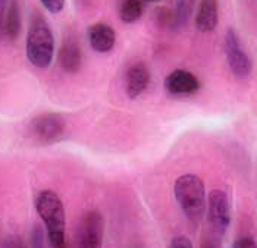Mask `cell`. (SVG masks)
<instances>
[{
	"mask_svg": "<svg viewBox=\"0 0 257 248\" xmlns=\"http://www.w3.org/2000/svg\"><path fill=\"white\" fill-rule=\"evenodd\" d=\"M174 195L185 219L197 226L207 209L206 188L196 173H184L174 184Z\"/></svg>",
	"mask_w": 257,
	"mask_h": 248,
	"instance_id": "1",
	"label": "cell"
},
{
	"mask_svg": "<svg viewBox=\"0 0 257 248\" xmlns=\"http://www.w3.org/2000/svg\"><path fill=\"white\" fill-rule=\"evenodd\" d=\"M36 210L44 223L52 248H69L66 244V214L60 197L52 190H44L36 198Z\"/></svg>",
	"mask_w": 257,
	"mask_h": 248,
	"instance_id": "2",
	"label": "cell"
},
{
	"mask_svg": "<svg viewBox=\"0 0 257 248\" xmlns=\"http://www.w3.org/2000/svg\"><path fill=\"white\" fill-rule=\"evenodd\" d=\"M25 53L30 63L39 69H46L52 65L55 57V37L49 24L36 17L27 31Z\"/></svg>",
	"mask_w": 257,
	"mask_h": 248,
	"instance_id": "3",
	"label": "cell"
},
{
	"mask_svg": "<svg viewBox=\"0 0 257 248\" xmlns=\"http://www.w3.org/2000/svg\"><path fill=\"white\" fill-rule=\"evenodd\" d=\"M207 219L213 233L220 238L231 225V203L223 190H213L207 195Z\"/></svg>",
	"mask_w": 257,
	"mask_h": 248,
	"instance_id": "4",
	"label": "cell"
},
{
	"mask_svg": "<svg viewBox=\"0 0 257 248\" xmlns=\"http://www.w3.org/2000/svg\"><path fill=\"white\" fill-rule=\"evenodd\" d=\"M223 49H225L226 63L234 76H237L239 79L248 78L253 69V63H251L250 56L247 55V52L244 50L235 30L229 28L226 31L225 40H223Z\"/></svg>",
	"mask_w": 257,
	"mask_h": 248,
	"instance_id": "5",
	"label": "cell"
},
{
	"mask_svg": "<svg viewBox=\"0 0 257 248\" xmlns=\"http://www.w3.org/2000/svg\"><path fill=\"white\" fill-rule=\"evenodd\" d=\"M104 236V219L99 210L85 213L79 228V248H101Z\"/></svg>",
	"mask_w": 257,
	"mask_h": 248,
	"instance_id": "6",
	"label": "cell"
},
{
	"mask_svg": "<svg viewBox=\"0 0 257 248\" xmlns=\"http://www.w3.org/2000/svg\"><path fill=\"white\" fill-rule=\"evenodd\" d=\"M31 130L40 140L53 141L65 134L66 122L59 113H41L31 120Z\"/></svg>",
	"mask_w": 257,
	"mask_h": 248,
	"instance_id": "7",
	"label": "cell"
},
{
	"mask_svg": "<svg viewBox=\"0 0 257 248\" xmlns=\"http://www.w3.org/2000/svg\"><path fill=\"white\" fill-rule=\"evenodd\" d=\"M165 90L172 95H193L200 91L201 84L193 72L175 69L165 78Z\"/></svg>",
	"mask_w": 257,
	"mask_h": 248,
	"instance_id": "8",
	"label": "cell"
},
{
	"mask_svg": "<svg viewBox=\"0 0 257 248\" xmlns=\"http://www.w3.org/2000/svg\"><path fill=\"white\" fill-rule=\"evenodd\" d=\"M150 84V72L144 63H136L125 74V91L130 98H139Z\"/></svg>",
	"mask_w": 257,
	"mask_h": 248,
	"instance_id": "9",
	"label": "cell"
},
{
	"mask_svg": "<svg viewBox=\"0 0 257 248\" xmlns=\"http://www.w3.org/2000/svg\"><path fill=\"white\" fill-rule=\"evenodd\" d=\"M88 43L97 53H109L116 43V33L107 24H94L88 28Z\"/></svg>",
	"mask_w": 257,
	"mask_h": 248,
	"instance_id": "10",
	"label": "cell"
},
{
	"mask_svg": "<svg viewBox=\"0 0 257 248\" xmlns=\"http://www.w3.org/2000/svg\"><path fill=\"white\" fill-rule=\"evenodd\" d=\"M196 30L200 33H212L219 24L218 0H201L196 14Z\"/></svg>",
	"mask_w": 257,
	"mask_h": 248,
	"instance_id": "11",
	"label": "cell"
},
{
	"mask_svg": "<svg viewBox=\"0 0 257 248\" xmlns=\"http://www.w3.org/2000/svg\"><path fill=\"white\" fill-rule=\"evenodd\" d=\"M59 65L60 68L68 74H75L81 69L82 65V53L78 43L74 38H66L59 50Z\"/></svg>",
	"mask_w": 257,
	"mask_h": 248,
	"instance_id": "12",
	"label": "cell"
},
{
	"mask_svg": "<svg viewBox=\"0 0 257 248\" xmlns=\"http://www.w3.org/2000/svg\"><path fill=\"white\" fill-rule=\"evenodd\" d=\"M21 28H22V21H21V9L18 0H11L8 14L5 19V27H3V38L14 41L20 37Z\"/></svg>",
	"mask_w": 257,
	"mask_h": 248,
	"instance_id": "13",
	"label": "cell"
},
{
	"mask_svg": "<svg viewBox=\"0 0 257 248\" xmlns=\"http://www.w3.org/2000/svg\"><path fill=\"white\" fill-rule=\"evenodd\" d=\"M197 0H177L175 3V9L174 12V27L172 31H179L181 28H184L188 22V19L191 18L194 8H196Z\"/></svg>",
	"mask_w": 257,
	"mask_h": 248,
	"instance_id": "14",
	"label": "cell"
},
{
	"mask_svg": "<svg viewBox=\"0 0 257 248\" xmlns=\"http://www.w3.org/2000/svg\"><path fill=\"white\" fill-rule=\"evenodd\" d=\"M144 3H141L140 0H122L120 6H119V18L125 24H134L137 22L144 12L143 8Z\"/></svg>",
	"mask_w": 257,
	"mask_h": 248,
	"instance_id": "15",
	"label": "cell"
},
{
	"mask_svg": "<svg viewBox=\"0 0 257 248\" xmlns=\"http://www.w3.org/2000/svg\"><path fill=\"white\" fill-rule=\"evenodd\" d=\"M43 8L50 14H60L65 8L66 0H40Z\"/></svg>",
	"mask_w": 257,
	"mask_h": 248,
	"instance_id": "16",
	"label": "cell"
},
{
	"mask_svg": "<svg viewBox=\"0 0 257 248\" xmlns=\"http://www.w3.org/2000/svg\"><path fill=\"white\" fill-rule=\"evenodd\" d=\"M158 22L162 28L172 30V27H174V12L168 11V9H162L158 15Z\"/></svg>",
	"mask_w": 257,
	"mask_h": 248,
	"instance_id": "17",
	"label": "cell"
},
{
	"mask_svg": "<svg viewBox=\"0 0 257 248\" xmlns=\"http://www.w3.org/2000/svg\"><path fill=\"white\" fill-rule=\"evenodd\" d=\"M31 248H44V233L40 226H34L31 232Z\"/></svg>",
	"mask_w": 257,
	"mask_h": 248,
	"instance_id": "18",
	"label": "cell"
},
{
	"mask_svg": "<svg viewBox=\"0 0 257 248\" xmlns=\"http://www.w3.org/2000/svg\"><path fill=\"white\" fill-rule=\"evenodd\" d=\"M232 248H257L256 239L253 236H239L238 239L234 241Z\"/></svg>",
	"mask_w": 257,
	"mask_h": 248,
	"instance_id": "19",
	"label": "cell"
},
{
	"mask_svg": "<svg viewBox=\"0 0 257 248\" xmlns=\"http://www.w3.org/2000/svg\"><path fill=\"white\" fill-rule=\"evenodd\" d=\"M169 248H194V247H193L191 241H190L187 236L179 235V236H175V238L171 241V245H169Z\"/></svg>",
	"mask_w": 257,
	"mask_h": 248,
	"instance_id": "20",
	"label": "cell"
},
{
	"mask_svg": "<svg viewBox=\"0 0 257 248\" xmlns=\"http://www.w3.org/2000/svg\"><path fill=\"white\" fill-rule=\"evenodd\" d=\"M2 248H25L24 242L21 241L18 236H9L5 242Z\"/></svg>",
	"mask_w": 257,
	"mask_h": 248,
	"instance_id": "21",
	"label": "cell"
},
{
	"mask_svg": "<svg viewBox=\"0 0 257 248\" xmlns=\"http://www.w3.org/2000/svg\"><path fill=\"white\" fill-rule=\"evenodd\" d=\"M200 248H220V245L215 238H206V239H203Z\"/></svg>",
	"mask_w": 257,
	"mask_h": 248,
	"instance_id": "22",
	"label": "cell"
},
{
	"mask_svg": "<svg viewBox=\"0 0 257 248\" xmlns=\"http://www.w3.org/2000/svg\"><path fill=\"white\" fill-rule=\"evenodd\" d=\"M141 3H158L160 0H140Z\"/></svg>",
	"mask_w": 257,
	"mask_h": 248,
	"instance_id": "23",
	"label": "cell"
}]
</instances>
